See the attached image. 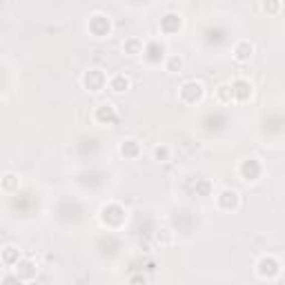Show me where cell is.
I'll use <instances>...</instances> for the list:
<instances>
[{
	"label": "cell",
	"mask_w": 285,
	"mask_h": 285,
	"mask_svg": "<svg viewBox=\"0 0 285 285\" xmlns=\"http://www.w3.org/2000/svg\"><path fill=\"white\" fill-rule=\"evenodd\" d=\"M14 269H16L18 281H32L36 274H38V265H36L34 261H29V258H23V261L18 258V263L14 265Z\"/></svg>",
	"instance_id": "1"
},
{
	"label": "cell",
	"mask_w": 285,
	"mask_h": 285,
	"mask_svg": "<svg viewBox=\"0 0 285 285\" xmlns=\"http://www.w3.org/2000/svg\"><path fill=\"white\" fill-rule=\"evenodd\" d=\"M201 96H203V85H201V82L189 80L180 87V98H183L185 103H196Z\"/></svg>",
	"instance_id": "2"
},
{
	"label": "cell",
	"mask_w": 285,
	"mask_h": 285,
	"mask_svg": "<svg viewBox=\"0 0 285 285\" xmlns=\"http://www.w3.org/2000/svg\"><path fill=\"white\" fill-rule=\"evenodd\" d=\"M278 269L281 267H278L276 258H272V256H265L258 261V274H261V278H276Z\"/></svg>",
	"instance_id": "3"
},
{
	"label": "cell",
	"mask_w": 285,
	"mask_h": 285,
	"mask_svg": "<svg viewBox=\"0 0 285 285\" xmlns=\"http://www.w3.org/2000/svg\"><path fill=\"white\" fill-rule=\"evenodd\" d=\"M219 207L221 210H236L238 207V194L234 189H223L219 194Z\"/></svg>",
	"instance_id": "4"
},
{
	"label": "cell",
	"mask_w": 285,
	"mask_h": 285,
	"mask_svg": "<svg viewBox=\"0 0 285 285\" xmlns=\"http://www.w3.org/2000/svg\"><path fill=\"white\" fill-rule=\"evenodd\" d=\"M107 87H110L112 94H125V91L129 89V78L123 74H116L112 76L110 80H107Z\"/></svg>",
	"instance_id": "5"
},
{
	"label": "cell",
	"mask_w": 285,
	"mask_h": 285,
	"mask_svg": "<svg viewBox=\"0 0 285 285\" xmlns=\"http://www.w3.org/2000/svg\"><path fill=\"white\" fill-rule=\"evenodd\" d=\"M252 54H254V45L250 40H241V43L234 47V58L238 63H247V60L252 58Z\"/></svg>",
	"instance_id": "6"
},
{
	"label": "cell",
	"mask_w": 285,
	"mask_h": 285,
	"mask_svg": "<svg viewBox=\"0 0 285 285\" xmlns=\"http://www.w3.org/2000/svg\"><path fill=\"white\" fill-rule=\"evenodd\" d=\"M232 96H234V101H247V98L252 96V85L247 80H236L234 85H232Z\"/></svg>",
	"instance_id": "7"
},
{
	"label": "cell",
	"mask_w": 285,
	"mask_h": 285,
	"mask_svg": "<svg viewBox=\"0 0 285 285\" xmlns=\"http://www.w3.org/2000/svg\"><path fill=\"white\" fill-rule=\"evenodd\" d=\"M105 82H107L105 76H103L101 71H96V69H91V71H87V74H85V85L89 87L91 91H101Z\"/></svg>",
	"instance_id": "8"
},
{
	"label": "cell",
	"mask_w": 285,
	"mask_h": 285,
	"mask_svg": "<svg viewBox=\"0 0 285 285\" xmlns=\"http://www.w3.org/2000/svg\"><path fill=\"white\" fill-rule=\"evenodd\" d=\"M0 258H3L5 265L14 267L18 263V258H20V250H18V247H14V245H7L3 250V254H0Z\"/></svg>",
	"instance_id": "9"
},
{
	"label": "cell",
	"mask_w": 285,
	"mask_h": 285,
	"mask_svg": "<svg viewBox=\"0 0 285 285\" xmlns=\"http://www.w3.org/2000/svg\"><path fill=\"white\" fill-rule=\"evenodd\" d=\"M216 101L223 103V105H230V103L234 101V96H232V85H219L216 87Z\"/></svg>",
	"instance_id": "10"
},
{
	"label": "cell",
	"mask_w": 285,
	"mask_h": 285,
	"mask_svg": "<svg viewBox=\"0 0 285 285\" xmlns=\"http://www.w3.org/2000/svg\"><path fill=\"white\" fill-rule=\"evenodd\" d=\"M123 51L129 56H138V54H143V43L138 38H129V40H125V45H123Z\"/></svg>",
	"instance_id": "11"
},
{
	"label": "cell",
	"mask_w": 285,
	"mask_h": 285,
	"mask_svg": "<svg viewBox=\"0 0 285 285\" xmlns=\"http://www.w3.org/2000/svg\"><path fill=\"white\" fill-rule=\"evenodd\" d=\"M121 154L127 158H136L138 156V141H123Z\"/></svg>",
	"instance_id": "12"
},
{
	"label": "cell",
	"mask_w": 285,
	"mask_h": 285,
	"mask_svg": "<svg viewBox=\"0 0 285 285\" xmlns=\"http://www.w3.org/2000/svg\"><path fill=\"white\" fill-rule=\"evenodd\" d=\"M14 189H18V176L5 174L3 176V192H14Z\"/></svg>",
	"instance_id": "13"
},
{
	"label": "cell",
	"mask_w": 285,
	"mask_h": 285,
	"mask_svg": "<svg viewBox=\"0 0 285 285\" xmlns=\"http://www.w3.org/2000/svg\"><path fill=\"white\" fill-rule=\"evenodd\" d=\"M167 71H172V74H176V71H180L183 69V58H180V56H169L167 58Z\"/></svg>",
	"instance_id": "14"
},
{
	"label": "cell",
	"mask_w": 285,
	"mask_h": 285,
	"mask_svg": "<svg viewBox=\"0 0 285 285\" xmlns=\"http://www.w3.org/2000/svg\"><path fill=\"white\" fill-rule=\"evenodd\" d=\"M156 241L160 243V245H167V243H172V241H174V234H172V230H167V227H163V230H158V234H156Z\"/></svg>",
	"instance_id": "15"
},
{
	"label": "cell",
	"mask_w": 285,
	"mask_h": 285,
	"mask_svg": "<svg viewBox=\"0 0 285 285\" xmlns=\"http://www.w3.org/2000/svg\"><path fill=\"white\" fill-rule=\"evenodd\" d=\"M154 156H156V160H169V147L167 145H158L156 149H154Z\"/></svg>",
	"instance_id": "16"
},
{
	"label": "cell",
	"mask_w": 285,
	"mask_h": 285,
	"mask_svg": "<svg viewBox=\"0 0 285 285\" xmlns=\"http://www.w3.org/2000/svg\"><path fill=\"white\" fill-rule=\"evenodd\" d=\"M278 7H281V0H263V9H265V12L276 14Z\"/></svg>",
	"instance_id": "17"
}]
</instances>
